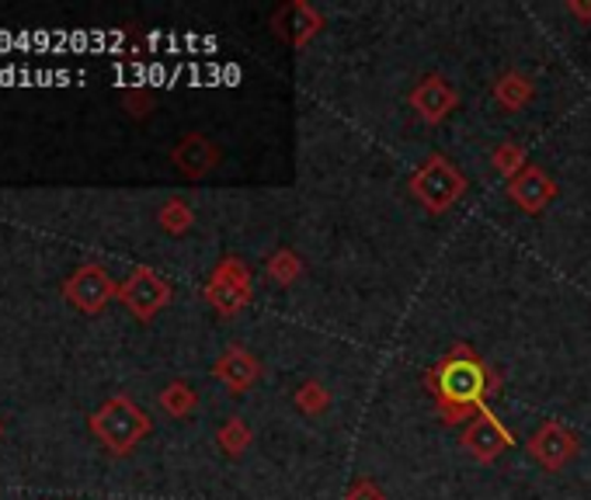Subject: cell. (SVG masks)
<instances>
[{"mask_svg":"<svg viewBox=\"0 0 591 500\" xmlns=\"http://www.w3.org/2000/svg\"><path fill=\"white\" fill-rule=\"evenodd\" d=\"M171 164L178 167L182 178L199 181L216 164H220V146L203 133H185L178 143L171 146Z\"/></svg>","mask_w":591,"mask_h":500,"instance_id":"10","label":"cell"},{"mask_svg":"<svg viewBox=\"0 0 591 500\" xmlns=\"http://www.w3.org/2000/svg\"><path fill=\"white\" fill-rule=\"evenodd\" d=\"M265 275L275 281V286H282V289H289L293 281L303 275V260H299V254L293 251V247H282V251H275L272 257H269V265H265Z\"/></svg>","mask_w":591,"mask_h":500,"instance_id":"16","label":"cell"},{"mask_svg":"<svg viewBox=\"0 0 591 500\" xmlns=\"http://www.w3.org/2000/svg\"><path fill=\"white\" fill-rule=\"evenodd\" d=\"M296 407L306 418H320V414H327V407H331V393H327L320 382H303L296 389Z\"/></svg>","mask_w":591,"mask_h":500,"instance_id":"20","label":"cell"},{"mask_svg":"<svg viewBox=\"0 0 591 500\" xmlns=\"http://www.w3.org/2000/svg\"><path fill=\"white\" fill-rule=\"evenodd\" d=\"M425 386L446 424H470L501 389V376L470 344H456L425 373Z\"/></svg>","mask_w":591,"mask_h":500,"instance_id":"1","label":"cell"},{"mask_svg":"<svg viewBox=\"0 0 591 500\" xmlns=\"http://www.w3.org/2000/svg\"><path fill=\"white\" fill-rule=\"evenodd\" d=\"M567 11H571L578 21H591V4H581V0H567Z\"/></svg>","mask_w":591,"mask_h":500,"instance_id":"23","label":"cell"},{"mask_svg":"<svg viewBox=\"0 0 591 500\" xmlns=\"http://www.w3.org/2000/svg\"><path fill=\"white\" fill-rule=\"evenodd\" d=\"M533 98H536V84L518 70L501 74L494 84V101L505 108V112H522Z\"/></svg>","mask_w":591,"mask_h":500,"instance_id":"14","label":"cell"},{"mask_svg":"<svg viewBox=\"0 0 591 500\" xmlns=\"http://www.w3.org/2000/svg\"><path fill=\"white\" fill-rule=\"evenodd\" d=\"M525 448H529V459H536L546 473H560L578 455L581 442H578V434L571 427H563L560 421H546Z\"/></svg>","mask_w":591,"mask_h":500,"instance_id":"8","label":"cell"},{"mask_svg":"<svg viewBox=\"0 0 591 500\" xmlns=\"http://www.w3.org/2000/svg\"><path fill=\"white\" fill-rule=\"evenodd\" d=\"M63 299H67L74 310H80L84 316H95L112 299H119V281L101 265H95V260H87V265H80L67 281H63Z\"/></svg>","mask_w":591,"mask_h":500,"instance_id":"6","label":"cell"},{"mask_svg":"<svg viewBox=\"0 0 591 500\" xmlns=\"http://www.w3.org/2000/svg\"><path fill=\"white\" fill-rule=\"evenodd\" d=\"M122 101H125L129 115H133V119H146V115H150V108H153V101H150V95H146V91H129Z\"/></svg>","mask_w":591,"mask_h":500,"instance_id":"22","label":"cell"},{"mask_svg":"<svg viewBox=\"0 0 591 500\" xmlns=\"http://www.w3.org/2000/svg\"><path fill=\"white\" fill-rule=\"evenodd\" d=\"M512 442H515L512 431L501 424V418H494L488 407L480 410V414L463 427V438H459V445H463V452L470 455V459L484 463V466L494 463V459H501V455L508 452Z\"/></svg>","mask_w":591,"mask_h":500,"instance_id":"7","label":"cell"},{"mask_svg":"<svg viewBox=\"0 0 591 500\" xmlns=\"http://www.w3.org/2000/svg\"><path fill=\"white\" fill-rule=\"evenodd\" d=\"M344 500H386V493L380 490L376 480H369V476H359V480H352V487H348Z\"/></svg>","mask_w":591,"mask_h":500,"instance_id":"21","label":"cell"},{"mask_svg":"<svg viewBox=\"0 0 591 500\" xmlns=\"http://www.w3.org/2000/svg\"><path fill=\"white\" fill-rule=\"evenodd\" d=\"M157 403H161V410L167 418H188V414H195V407H199V393L185 382V379H174V382H167L164 389H161V397H157Z\"/></svg>","mask_w":591,"mask_h":500,"instance_id":"15","label":"cell"},{"mask_svg":"<svg viewBox=\"0 0 591 500\" xmlns=\"http://www.w3.org/2000/svg\"><path fill=\"white\" fill-rule=\"evenodd\" d=\"M508 199H512L522 212L539 215L546 205L557 199V181H554L543 167L529 164V167L518 174V178L508 181Z\"/></svg>","mask_w":591,"mask_h":500,"instance_id":"11","label":"cell"},{"mask_svg":"<svg viewBox=\"0 0 591 500\" xmlns=\"http://www.w3.org/2000/svg\"><path fill=\"white\" fill-rule=\"evenodd\" d=\"M411 195L431 215H442L467 195V178L449 157L431 154L418 170L411 174Z\"/></svg>","mask_w":591,"mask_h":500,"instance_id":"3","label":"cell"},{"mask_svg":"<svg viewBox=\"0 0 591 500\" xmlns=\"http://www.w3.org/2000/svg\"><path fill=\"white\" fill-rule=\"evenodd\" d=\"M0 434H4V424H0Z\"/></svg>","mask_w":591,"mask_h":500,"instance_id":"24","label":"cell"},{"mask_svg":"<svg viewBox=\"0 0 591 500\" xmlns=\"http://www.w3.org/2000/svg\"><path fill=\"white\" fill-rule=\"evenodd\" d=\"M272 25H275V35L286 38L289 46L303 49L306 42H310L320 29H324V18L314 4H306V0H293V4L278 8L272 14Z\"/></svg>","mask_w":591,"mask_h":500,"instance_id":"12","label":"cell"},{"mask_svg":"<svg viewBox=\"0 0 591 500\" xmlns=\"http://www.w3.org/2000/svg\"><path fill=\"white\" fill-rule=\"evenodd\" d=\"M203 296H206V302L220 316H237L251 302V296H254V278H251L244 260H240V257H223L220 265L212 268Z\"/></svg>","mask_w":591,"mask_h":500,"instance_id":"4","label":"cell"},{"mask_svg":"<svg viewBox=\"0 0 591 500\" xmlns=\"http://www.w3.org/2000/svg\"><path fill=\"white\" fill-rule=\"evenodd\" d=\"M87 427H91L95 438L112 455H129L150 434V418L133 400L119 393V397L105 400L95 410L91 421H87Z\"/></svg>","mask_w":591,"mask_h":500,"instance_id":"2","label":"cell"},{"mask_svg":"<svg viewBox=\"0 0 591 500\" xmlns=\"http://www.w3.org/2000/svg\"><path fill=\"white\" fill-rule=\"evenodd\" d=\"M456 104H459V95H456V87L442 74L422 77L418 84H414V91H411V108L428 125L446 122L456 112Z\"/></svg>","mask_w":591,"mask_h":500,"instance_id":"9","label":"cell"},{"mask_svg":"<svg viewBox=\"0 0 591 500\" xmlns=\"http://www.w3.org/2000/svg\"><path fill=\"white\" fill-rule=\"evenodd\" d=\"M157 223H161V230L164 233H171V236H182V233H188L191 230V223H195V212L188 209V202H182V199H167L164 205H161V212H157Z\"/></svg>","mask_w":591,"mask_h":500,"instance_id":"19","label":"cell"},{"mask_svg":"<svg viewBox=\"0 0 591 500\" xmlns=\"http://www.w3.org/2000/svg\"><path fill=\"white\" fill-rule=\"evenodd\" d=\"M216 442H220L223 455H230V459H240L251 442H254V431L248 427V421H240V418H230L220 431H216Z\"/></svg>","mask_w":591,"mask_h":500,"instance_id":"17","label":"cell"},{"mask_svg":"<svg viewBox=\"0 0 591 500\" xmlns=\"http://www.w3.org/2000/svg\"><path fill=\"white\" fill-rule=\"evenodd\" d=\"M491 164H494V170H497L505 181L518 178V174H522L525 167H529V160H525V146L515 143V140L497 143V146H494V154H491Z\"/></svg>","mask_w":591,"mask_h":500,"instance_id":"18","label":"cell"},{"mask_svg":"<svg viewBox=\"0 0 591 500\" xmlns=\"http://www.w3.org/2000/svg\"><path fill=\"white\" fill-rule=\"evenodd\" d=\"M171 296H174L171 281L150 265H136L119 286V302L143 323H150L164 307H171Z\"/></svg>","mask_w":591,"mask_h":500,"instance_id":"5","label":"cell"},{"mask_svg":"<svg viewBox=\"0 0 591 500\" xmlns=\"http://www.w3.org/2000/svg\"><path fill=\"white\" fill-rule=\"evenodd\" d=\"M212 376L220 379L230 393H248V389L261 379V362L248 352V347L233 344L220 358H216Z\"/></svg>","mask_w":591,"mask_h":500,"instance_id":"13","label":"cell"}]
</instances>
